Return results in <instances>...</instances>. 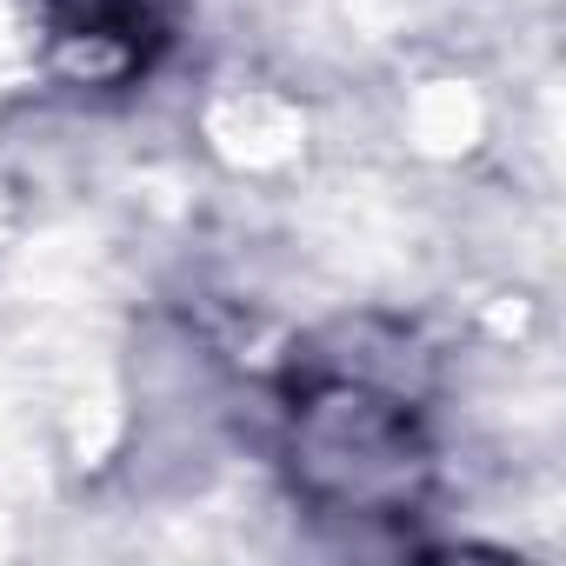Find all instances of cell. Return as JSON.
Here are the masks:
<instances>
[{
  "label": "cell",
  "mask_w": 566,
  "mask_h": 566,
  "mask_svg": "<svg viewBox=\"0 0 566 566\" xmlns=\"http://www.w3.org/2000/svg\"><path fill=\"white\" fill-rule=\"evenodd\" d=\"M294 493L327 520H407L433 486V440L420 400L374 374L367 354L354 360H307L287 380L280 407Z\"/></svg>",
  "instance_id": "obj_1"
}]
</instances>
